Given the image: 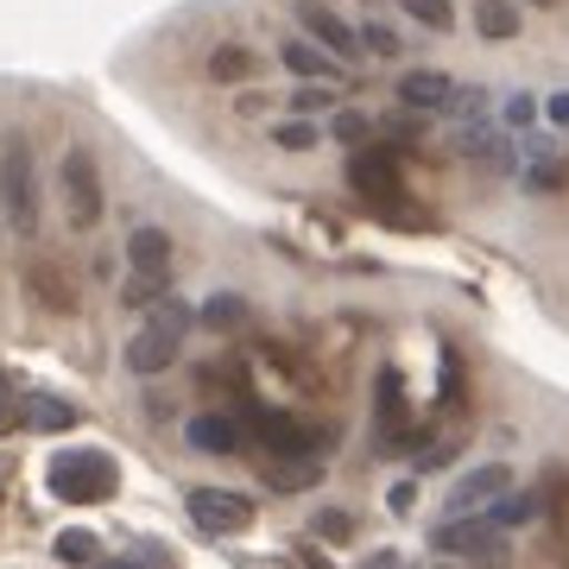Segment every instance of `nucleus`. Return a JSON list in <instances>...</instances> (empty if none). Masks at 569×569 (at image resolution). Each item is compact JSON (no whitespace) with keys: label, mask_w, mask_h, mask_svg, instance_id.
<instances>
[{"label":"nucleus","mask_w":569,"mask_h":569,"mask_svg":"<svg viewBox=\"0 0 569 569\" xmlns=\"http://www.w3.org/2000/svg\"><path fill=\"white\" fill-rule=\"evenodd\" d=\"M13 430H26V387L13 373H0V437H13Z\"/></svg>","instance_id":"5701e85b"},{"label":"nucleus","mask_w":569,"mask_h":569,"mask_svg":"<svg viewBox=\"0 0 569 569\" xmlns=\"http://www.w3.org/2000/svg\"><path fill=\"white\" fill-rule=\"evenodd\" d=\"M197 323L203 329H241L247 323V298H234V291H216V298H209V305H197Z\"/></svg>","instance_id":"6ab92c4d"},{"label":"nucleus","mask_w":569,"mask_h":569,"mask_svg":"<svg viewBox=\"0 0 569 569\" xmlns=\"http://www.w3.org/2000/svg\"><path fill=\"white\" fill-rule=\"evenodd\" d=\"M449 96H456V82H449L443 70H406V77H399V102H406L411 114H443Z\"/></svg>","instance_id":"f8f14e48"},{"label":"nucleus","mask_w":569,"mask_h":569,"mask_svg":"<svg viewBox=\"0 0 569 569\" xmlns=\"http://www.w3.org/2000/svg\"><path fill=\"white\" fill-rule=\"evenodd\" d=\"M411 500H418V488H411V481H399V488L387 493V507H392V512H411Z\"/></svg>","instance_id":"f704fd0d"},{"label":"nucleus","mask_w":569,"mask_h":569,"mask_svg":"<svg viewBox=\"0 0 569 569\" xmlns=\"http://www.w3.org/2000/svg\"><path fill=\"white\" fill-rule=\"evenodd\" d=\"M531 7H557V0H531Z\"/></svg>","instance_id":"4c0bfd02"},{"label":"nucleus","mask_w":569,"mask_h":569,"mask_svg":"<svg viewBox=\"0 0 569 569\" xmlns=\"http://www.w3.org/2000/svg\"><path fill=\"white\" fill-rule=\"evenodd\" d=\"M63 557V563H77V569H96L102 563V538L96 531H82V526H70V531H58V545H51Z\"/></svg>","instance_id":"aec40b11"},{"label":"nucleus","mask_w":569,"mask_h":569,"mask_svg":"<svg viewBox=\"0 0 569 569\" xmlns=\"http://www.w3.org/2000/svg\"><path fill=\"white\" fill-rule=\"evenodd\" d=\"M279 63H284L298 82H336V58H329L323 44H310V39H291V44L279 51Z\"/></svg>","instance_id":"2eb2a0df"},{"label":"nucleus","mask_w":569,"mask_h":569,"mask_svg":"<svg viewBox=\"0 0 569 569\" xmlns=\"http://www.w3.org/2000/svg\"><path fill=\"white\" fill-rule=\"evenodd\" d=\"M82 411L70 406V399H51V392H39V399H26V430H77Z\"/></svg>","instance_id":"f3484780"},{"label":"nucleus","mask_w":569,"mask_h":569,"mask_svg":"<svg viewBox=\"0 0 569 569\" xmlns=\"http://www.w3.org/2000/svg\"><path fill=\"white\" fill-rule=\"evenodd\" d=\"M531 512H538V493H500V500L488 507V519H493L500 531H512V526H526Z\"/></svg>","instance_id":"b1692460"},{"label":"nucleus","mask_w":569,"mask_h":569,"mask_svg":"<svg viewBox=\"0 0 569 569\" xmlns=\"http://www.w3.org/2000/svg\"><path fill=\"white\" fill-rule=\"evenodd\" d=\"M183 507H190V519H197L209 538H234V531L253 526V500L234 493V488H190Z\"/></svg>","instance_id":"423d86ee"},{"label":"nucleus","mask_w":569,"mask_h":569,"mask_svg":"<svg viewBox=\"0 0 569 569\" xmlns=\"http://www.w3.org/2000/svg\"><path fill=\"white\" fill-rule=\"evenodd\" d=\"M272 146H284V152H310V146H317V127L310 121H279L272 127Z\"/></svg>","instance_id":"bb28decb"},{"label":"nucleus","mask_w":569,"mask_h":569,"mask_svg":"<svg viewBox=\"0 0 569 569\" xmlns=\"http://www.w3.org/2000/svg\"><path fill=\"white\" fill-rule=\"evenodd\" d=\"M298 26H305V39L323 44L336 63H348L355 51H361V32H355L336 7H323V0H298Z\"/></svg>","instance_id":"6e6552de"},{"label":"nucleus","mask_w":569,"mask_h":569,"mask_svg":"<svg viewBox=\"0 0 569 569\" xmlns=\"http://www.w3.org/2000/svg\"><path fill=\"white\" fill-rule=\"evenodd\" d=\"M348 531H355V519H348V512H336V507H329V512H317V538H329V545H342Z\"/></svg>","instance_id":"2f4dec72"},{"label":"nucleus","mask_w":569,"mask_h":569,"mask_svg":"<svg viewBox=\"0 0 569 569\" xmlns=\"http://www.w3.org/2000/svg\"><path fill=\"white\" fill-rule=\"evenodd\" d=\"M488 108H493L488 89H475V82H456V96H449L443 114H456V121H488Z\"/></svg>","instance_id":"393cba45"},{"label":"nucleus","mask_w":569,"mask_h":569,"mask_svg":"<svg viewBox=\"0 0 569 569\" xmlns=\"http://www.w3.org/2000/svg\"><path fill=\"white\" fill-rule=\"evenodd\" d=\"M500 493H512V475L507 462H481V468H468L462 481L449 488V519H475V512H488Z\"/></svg>","instance_id":"0eeeda50"},{"label":"nucleus","mask_w":569,"mask_h":569,"mask_svg":"<svg viewBox=\"0 0 569 569\" xmlns=\"http://www.w3.org/2000/svg\"><path fill=\"white\" fill-rule=\"evenodd\" d=\"M545 121H550V127H569V89L545 96Z\"/></svg>","instance_id":"473e14b6"},{"label":"nucleus","mask_w":569,"mask_h":569,"mask_svg":"<svg viewBox=\"0 0 569 569\" xmlns=\"http://www.w3.org/2000/svg\"><path fill=\"white\" fill-rule=\"evenodd\" d=\"M430 545L443 550V557H462L468 569H507L512 563V538L493 526L488 512H475V519H443V526L430 531Z\"/></svg>","instance_id":"39448f33"},{"label":"nucleus","mask_w":569,"mask_h":569,"mask_svg":"<svg viewBox=\"0 0 569 569\" xmlns=\"http://www.w3.org/2000/svg\"><path fill=\"white\" fill-rule=\"evenodd\" d=\"M475 32L481 39H512L519 32V7L512 0H475Z\"/></svg>","instance_id":"a211bd4d"},{"label":"nucleus","mask_w":569,"mask_h":569,"mask_svg":"<svg viewBox=\"0 0 569 569\" xmlns=\"http://www.w3.org/2000/svg\"><path fill=\"white\" fill-rule=\"evenodd\" d=\"M500 121H507L512 133H519V127H531V121H538V96H526V89H519V96H507V108H500Z\"/></svg>","instance_id":"c756f323"},{"label":"nucleus","mask_w":569,"mask_h":569,"mask_svg":"<svg viewBox=\"0 0 569 569\" xmlns=\"http://www.w3.org/2000/svg\"><path fill=\"white\" fill-rule=\"evenodd\" d=\"M336 140H342V146H367V140H373V121L348 108V114H336Z\"/></svg>","instance_id":"7c9ffc66"},{"label":"nucleus","mask_w":569,"mask_h":569,"mask_svg":"<svg viewBox=\"0 0 569 569\" xmlns=\"http://www.w3.org/2000/svg\"><path fill=\"white\" fill-rule=\"evenodd\" d=\"M260 108H266L260 89H241V96H234V114H260Z\"/></svg>","instance_id":"c9c22d12"},{"label":"nucleus","mask_w":569,"mask_h":569,"mask_svg":"<svg viewBox=\"0 0 569 569\" xmlns=\"http://www.w3.org/2000/svg\"><path fill=\"white\" fill-rule=\"evenodd\" d=\"M159 298H171V279H152V272H127V284H121V305H127V310H152Z\"/></svg>","instance_id":"4be33fe9"},{"label":"nucleus","mask_w":569,"mask_h":569,"mask_svg":"<svg viewBox=\"0 0 569 569\" xmlns=\"http://www.w3.org/2000/svg\"><path fill=\"white\" fill-rule=\"evenodd\" d=\"M183 437H190V449H203V456H234L247 430H241V418H228V411H203V418L183 425Z\"/></svg>","instance_id":"9b49d317"},{"label":"nucleus","mask_w":569,"mask_h":569,"mask_svg":"<svg viewBox=\"0 0 569 569\" xmlns=\"http://www.w3.org/2000/svg\"><path fill=\"white\" fill-rule=\"evenodd\" d=\"M361 44L367 51H373V58H399V51H406V44H399V32H392V26H361Z\"/></svg>","instance_id":"c85d7f7f"},{"label":"nucleus","mask_w":569,"mask_h":569,"mask_svg":"<svg viewBox=\"0 0 569 569\" xmlns=\"http://www.w3.org/2000/svg\"><path fill=\"white\" fill-rule=\"evenodd\" d=\"M342 102V96H336V82H298V89H291V121H310V114H329V108Z\"/></svg>","instance_id":"412c9836"},{"label":"nucleus","mask_w":569,"mask_h":569,"mask_svg":"<svg viewBox=\"0 0 569 569\" xmlns=\"http://www.w3.org/2000/svg\"><path fill=\"white\" fill-rule=\"evenodd\" d=\"M380 425H387V430L406 425V406H399V373H380Z\"/></svg>","instance_id":"cd10ccee"},{"label":"nucleus","mask_w":569,"mask_h":569,"mask_svg":"<svg viewBox=\"0 0 569 569\" xmlns=\"http://www.w3.org/2000/svg\"><path fill=\"white\" fill-rule=\"evenodd\" d=\"M247 430L260 437L272 456H310V437H305V425L298 418H284V411H266V406H253V418H247Z\"/></svg>","instance_id":"9d476101"},{"label":"nucleus","mask_w":569,"mask_h":569,"mask_svg":"<svg viewBox=\"0 0 569 569\" xmlns=\"http://www.w3.org/2000/svg\"><path fill=\"white\" fill-rule=\"evenodd\" d=\"M399 7H406L418 26H430V32H449V26H456V7H449V0H399Z\"/></svg>","instance_id":"a878e982"},{"label":"nucleus","mask_w":569,"mask_h":569,"mask_svg":"<svg viewBox=\"0 0 569 569\" xmlns=\"http://www.w3.org/2000/svg\"><path fill=\"white\" fill-rule=\"evenodd\" d=\"M266 481L279 493H305V488L323 481V462H317V456H266Z\"/></svg>","instance_id":"4468645a"},{"label":"nucleus","mask_w":569,"mask_h":569,"mask_svg":"<svg viewBox=\"0 0 569 569\" xmlns=\"http://www.w3.org/2000/svg\"><path fill=\"white\" fill-rule=\"evenodd\" d=\"M0 216L20 241H39V159L20 133H7V146H0Z\"/></svg>","instance_id":"f03ea898"},{"label":"nucleus","mask_w":569,"mask_h":569,"mask_svg":"<svg viewBox=\"0 0 569 569\" xmlns=\"http://www.w3.org/2000/svg\"><path fill=\"white\" fill-rule=\"evenodd\" d=\"M127 272L171 279V234H164V228H133V234H127Z\"/></svg>","instance_id":"ddd939ff"},{"label":"nucleus","mask_w":569,"mask_h":569,"mask_svg":"<svg viewBox=\"0 0 569 569\" xmlns=\"http://www.w3.org/2000/svg\"><path fill=\"white\" fill-rule=\"evenodd\" d=\"M361 569H399V557H392V550H373V557H367Z\"/></svg>","instance_id":"e433bc0d"},{"label":"nucleus","mask_w":569,"mask_h":569,"mask_svg":"<svg viewBox=\"0 0 569 569\" xmlns=\"http://www.w3.org/2000/svg\"><path fill=\"white\" fill-rule=\"evenodd\" d=\"M348 183L373 197V203H399V171H392V146H355L348 152Z\"/></svg>","instance_id":"1a4fd4ad"},{"label":"nucleus","mask_w":569,"mask_h":569,"mask_svg":"<svg viewBox=\"0 0 569 569\" xmlns=\"http://www.w3.org/2000/svg\"><path fill=\"white\" fill-rule=\"evenodd\" d=\"M190 323H197V310L190 305H178V298H159L152 305V323L127 342V367L140 373V380H152V373H164V367L178 361V348H183V336H190Z\"/></svg>","instance_id":"7ed1b4c3"},{"label":"nucleus","mask_w":569,"mask_h":569,"mask_svg":"<svg viewBox=\"0 0 569 569\" xmlns=\"http://www.w3.org/2000/svg\"><path fill=\"white\" fill-rule=\"evenodd\" d=\"M44 488L63 507H96V500H108V493L121 488V462L108 449H58L44 462Z\"/></svg>","instance_id":"f257e3e1"},{"label":"nucleus","mask_w":569,"mask_h":569,"mask_svg":"<svg viewBox=\"0 0 569 569\" xmlns=\"http://www.w3.org/2000/svg\"><path fill=\"white\" fill-rule=\"evenodd\" d=\"M58 190H63V222L77 228V234H89V228H102L108 216V190H102V164H96V152L89 146H70L58 164Z\"/></svg>","instance_id":"20e7f679"},{"label":"nucleus","mask_w":569,"mask_h":569,"mask_svg":"<svg viewBox=\"0 0 569 569\" xmlns=\"http://www.w3.org/2000/svg\"><path fill=\"white\" fill-rule=\"evenodd\" d=\"M387 140H418V114H411V108L387 121Z\"/></svg>","instance_id":"72a5a7b5"},{"label":"nucleus","mask_w":569,"mask_h":569,"mask_svg":"<svg viewBox=\"0 0 569 569\" xmlns=\"http://www.w3.org/2000/svg\"><path fill=\"white\" fill-rule=\"evenodd\" d=\"M253 70H260V63H253V51H247V44H216V51H209V63H203L209 82H253Z\"/></svg>","instance_id":"dca6fc26"}]
</instances>
